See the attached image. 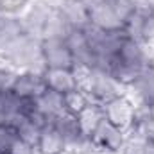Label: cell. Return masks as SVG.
I'll return each mask as SVG.
<instances>
[{"instance_id": "6da1fadb", "label": "cell", "mask_w": 154, "mask_h": 154, "mask_svg": "<svg viewBox=\"0 0 154 154\" xmlns=\"http://www.w3.org/2000/svg\"><path fill=\"white\" fill-rule=\"evenodd\" d=\"M149 50H151L149 47L125 34L111 63L108 65L106 72L118 84H122L124 88H129L131 82L140 74V70L145 65H149Z\"/></svg>"}, {"instance_id": "e0dca14e", "label": "cell", "mask_w": 154, "mask_h": 154, "mask_svg": "<svg viewBox=\"0 0 154 154\" xmlns=\"http://www.w3.org/2000/svg\"><path fill=\"white\" fill-rule=\"evenodd\" d=\"M63 100H65V109L70 111V113H74V115H79L90 104V99L86 97V93L81 88H77L74 91L63 95Z\"/></svg>"}, {"instance_id": "9a60e30c", "label": "cell", "mask_w": 154, "mask_h": 154, "mask_svg": "<svg viewBox=\"0 0 154 154\" xmlns=\"http://www.w3.org/2000/svg\"><path fill=\"white\" fill-rule=\"evenodd\" d=\"M22 32H25V29L20 16L0 14V48L5 47L9 41H13L16 36H20Z\"/></svg>"}, {"instance_id": "ffe728a7", "label": "cell", "mask_w": 154, "mask_h": 154, "mask_svg": "<svg viewBox=\"0 0 154 154\" xmlns=\"http://www.w3.org/2000/svg\"><path fill=\"white\" fill-rule=\"evenodd\" d=\"M149 65L154 68V47L149 50Z\"/></svg>"}, {"instance_id": "7c38bea8", "label": "cell", "mask_w": 154, "mask_h": 154, "mask_svg": "<svg viewBox=\"0 0 154 154\" xmlns=\"http://www.w3.org/2000/svg\"><path fill=\"white\" fill-rule=\"evenodd\" d=\"M66 140L57 131L54 124H45L39 131V136L36 140V154H65L66 152Z\"/></svg>"}, {"instance_id": "30bf717a", "label": "cell", "mask_w": 154, "mask_h": 154, "mask_svg": "<svg viewBox=\"0 0 154 154\" xmlns=\"http://www.w3.org/2000/svg\"><path fill=\"white\" fill-rule=\"evenodd\" d=\"M43 79H45L47 90H52L59 95H66L79 88V77L75 70L43 68Z\"/></svg>"}, {"instance_id": "52a82bcc", "label": "cell", "mask_w": 154, "mask_h": 154, "mask_svg": "<svg viewBox=\"0 0 154 154\" xmlns=\"http://www.w3.org/2000/svg\"><path fill=\"white\" fill-rule=\"evenodd\" d=\"M11 93H14L22 100H36L39 95L47 90L43 70H22L16 72L11 86L7 88Z\"/></svg>"}, {"instance_id": "5bb4252c", "label": "cell", "mask_w": 154, "mask_h": 154, "mask_svg": "<svg viewBox=\"0 0 154 154\" xmlns=\"http://www.w3.org/2000/svg\"><path fill=\"white\" fill-rule=\"evenodd\" d=\"M52 124H54V125L57 127V131L65 136L66 143H74V142H79V140L86 138L84 133H82L79 116L74 115V113H70V111H63Z\"/></svg>"}, {"instance_id": "603a6c76", "label": "cell", "mask_w": 154, "mask_h": 154, "mask_svg": "<svg viewBox=\"0 0 154 154\" xmlns=\"http://www.w3.org/2000/svg\"><path fill=\"white\" fill-rule=\"evenodd\" d=\"M152 142H154V140H152Z\"/></svg>"}, {"instance_id": "2e32d148", "label": "cell", "mask_w": 154, "mask_h": 154, "mask_svg": "<svg viewBox=\"0 0 154 154\" xmlns=\"http://www.w3.org/2000/svg\"><path fill=\"white\" fill-rule=\"evenodd\" d=\"M120 154H154V142L140 136V134L127 133L125 143H124Z\"/></svg>"}, {"instance_id": "4fadbf2b", "label": "cell", "mask_w": 154, "mask_h": 154, "mask_svg": "<svg viewBox=\"0 0 154 154\" xmlns=\"http://www.w3.org/2000/svg\"><path fill=\"white\" fill-rule=\"evenodd\" d=\"M34 109L47 124H52L57 116L61 115L65 109V100L63 95L52 91V90H45L38 99L34 100Z\"/></svg>"}, {"instance_id": "ac0fdd59", "label": "cell", "mask_w": 154, "mask_h": 154, "mask_svg": "<svg viewBox=\"0 0 154 154\" xmlns=\"http://www.w3.org/2000/svg\"><path fill=\"white\" fill-rule=\"evenodd\" d=\"M18 140L16 129L9 124H2L0 125V154H11L13 147Z\"/></svg>"}, {"instance_id": "277c9868", "label": "cell", "mask_w": 154, "mask_h": 154, "mask_svg": "<svg viewBox=\"0 0 154 154\" xmlns=\"http://www.w3.org/2000/svg\"><path fill=\"white\" fill-rule=\"evenodd\" d=\"M75 72H77V77H79V88L86 93V97L93 104L102 106L108 100L125 93L124 91L125 88L122 84H118L106 70L75 66Z\"/></svg>"}, {"instance_id": "44dd1931", "label": "cell", "mask_w": 154, "mask_h": 154, "mask_svg": "<svg viewBox=\"0 0 154 154\" xmlns=\"http://www.w3.org/2000/svg\"><path fill=\"white\" fill-rule=\"evenodd\" d=\"M4 124V113H2V108H0V125Z\"/></svg>"}, {"instance_id": "7a4b0ae2", "label": "cell", "mask_w": 154, "mask_h": 154, "mask_svg": "<svg viewBox=\"0 0 154 154\" xmlns=\"http://www.w3.org/2000/svg\"><path fill=\"white\" fill-rule=\"evenodd\" d=\"M88 25L102 32H122L136 7L125 0H86Z\"/></svg>"}, {"instance_id": "8fae6325", "label": "cell", "mask_w": 154, "mask_h": 154, "mask_svg": "<svg viewBox=\"0 0 154 154\" xmlns=\"http://www.w3.org/2000/svg\"><path fill=\"white\" fill-rule=\"evenodd\" d=\"M66 41L74 52L77 66L82 68H95V57L90 47V41L86 36V27L84 29H70L66 34Z\"/></svg>"}, {"instance_id": "d6986e66", "label": "cell", "mask_w": 154, "mask_h": 154, "mask_svg": "<svg viewBox=\"0 0 154 154\" xmlns=\"http://www.w3.org/2000/svg\"><path fill=\"white\" fill-rule=\"evenodd\" d=\"M32 0H0V14L5 16H22Z\"/></svg>"}, {"instance_id": "9c48e42d", "label": "cell", "mask_w": 154, "mask_h": 154, "mask_svg": "<svg viewBox=\"0 0 154 154\" xmlns=\"http://www.w3.org/2000/svg\"><path fill=\"white\" fill-rule=\"evenodd\" d=\"M127 90H129V97L136 104L154 106V68L152 66L145 65Z\"/></svg>"}, {"instance_id": "8992f818", "label": "cell", "mask_w": 154, "mask_h": 154, "mask_svg": "<svg viewBox=\"0 0 154 154\" xmlns=\"http://www.w3.org/2000/svg\"><path fill=\"white\" fill-rule=\"evenodd\" d=\"M41 61L43 68H65L75 70L77 63L66 38L41 39Z\"/></svg>"}, {"instance_id": "ba28073f", "label": "cell", "mask_w": 154, "mask_h": 154, "mask_svg": "<svg viewBox=\"0 0 154 154\" xmlns=\"http://www.w3.org/2000/svg\"><path fill=\"white\" fill-rule=\"evenodd\" d=\"M100 108H102L104 118H108L116 127H120L124 131L131 129L133 118H134V113H136V102L129 97L127 91L115 97V99H111V100H108Z\"/></svg>"}, {"instance_id": "3957f363", "label": "cell", "mask_w": 154, "mask_h": 154, "mask_svg": "<svg viewBox=\"0 0 154 154\" xmlns=\"http://www.w3.org/2000/svg\"><path fill=\"white\" fill-rule=\"evenodd\" d=\"M0 63L22 72V70H43L41 61V39L22 32L0 48Z\"/></svg>"}, {"instance_id": "7402d4cb", "label": "cell", "mask_w": 154, "mask_h": 154, "mask_svg": "<svg viewBox=\"0 0 154 154\" xmlns=\"http://www.w3.org/2000/svg\"><path fill=\"white\" fill-rule=\"evenodd\" d=\"M149 111H151V116H152V120H154V106H149Z\"/></svg>"}, {"instance_id": "5b68a950", "label": "cell", "mask_w": 154, "mask_h": 154, "mask_svg": "<svg viewBox=\"0 0 154 154\" xmlns=\"http://www.w3.org/2000/svg\"><path fill=\"white\" fill-rule=\"evenodd\" d=\"M127 138V131L116 127L108 118H100L95 129L88 134L91 145L99 151V154H120Z\"/></svg>"}]
</instances>
